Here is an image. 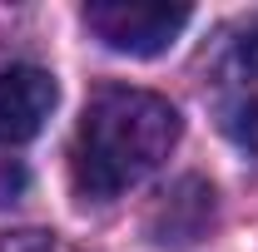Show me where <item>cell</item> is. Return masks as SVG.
Listing matches in <instances>:
<instances>
[{
    "label": "cell",
    "mask_w": 258,
    "mask_h": 252,
    "mask_svg": "<svg viewBox=\"0 0 258 252\" xmlns=\"http://www.w3.org/2000/svg\"><path fill=\"white\" fill-rule=\"evenodd\" d=\"M179 109L164 94L149 89H129V84H104L90 94L80 129H75V188L85 198H119L124 188L144 183L179 144Z\"/></svg>",
    "instance_id": "6da1fadb"
},
{
    "label": "cell",
    "mask_w": 258,
    "mask_h": 252,
    "mask_svg": "<svg viewBox=\"0 0 258 252\" xmlns=\"http://www.w3.org/2000/svg\"><path fill=\"white\" fill-rule=\"evenodd\" d=\"M238 139H243V144H253V149H258V99L248 104V109H243V124H238Z\"/></svg>",
    "instance_id": "277c9868"
},
{
    "label": "cell",
    "mask_w": 258,
    "mask_h": 252,
    "mask_svg": "<svg viewBox=\"0 0 258 252\" xmlns=\"http://www.w3.org/2000/svg\"><path fill=\"white\" fill-rule=\"evenodd\" d=\"M55 74L40 64H15L0 74V144H30L55 114Z\"/></svg>",
    "instance_id": "3957f363"
},
{
    "label": "cell",
    "mask_w": 258,
    "mask_h": 252,
    "mask_svg": "<svg viewBox=\"0 0 258 252\" xmlns=\"http://www.w3.org/2000/svg\"><path fill=\"white\" fill-rule=\"evenodd\" d=\"M243 64H248V69H258V25L248 30V40H243Z\"/></svg>",
    "instance_id": "5b68a950"
},
{
    "label": "cell",
    "mask_w": 258,
    "mask_h": 252,
    "mask_svg": "<svg viewBox=\"0 0 258 252\" xmlns=\"http://www.w3.org/2000/svg\"><path fill=\"white\" fill-rule=\"evenodd\" d=\"M85 30L104 50L129 60H154L189 30V5H149V0H95L85 5Z\"/></svg>",
    "instance_id": "7a4b0ae2"
}]
</instances>
